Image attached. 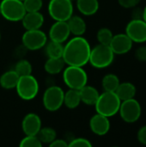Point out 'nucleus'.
Instances as JSON below:
<instances>
[{
    "label": "nucleus",
    "mask_w": 146,
    "mask_h": 147,
    "mask_svg": "<svg viewBox=\"0 0 146 147\" xmlns=\"http://www.w3.org/2000/svg\"><path fill=\"white\" fill-rule=\"evenodd\" d=\"M0 15H1V9H0Z\"/></svg>",
    "instance_id": "58836bf2"
},
{
    "label": "nucleus",
    "mask_w": 146,
    "mask_h": 147,
    "mask_svg": "<svg viewBox=\"0 0 146 147\" xmlns=\"http://www.w3.org/2000/svg\"><path fill=\"white\" fill-rule=\"evenodd\" d=\"M22 1H24V0H22Z\"/></svg>",
    "instance_id": "ea45409f"
},
{
    "label": "nucleus",
    "mask_w": 146,
    "mask_h": 147,
    "mask_svg": "<svg viewBox=\"0 0 146 147\" xmlns=\"http://www.w3.org/2000/svg\"><path fill=\"white\" fill-rule=\"evenodd\" d=\"M71 35V31L67 22L55 21L49 29L50 40H53L59 43L65 42Z\"/></svg>",
    "instance_id": "ddd939ff"
},
{
    "label": "nucleus",
    "mask_w": 146,
    "mask_h": 147,
    "mask_svg": "<svg viewBox=\"0 0 146 147\" xmlns=\"http://www.w3.org/2000/svg\"><path fill=\"white\" fill-rule=\"evenodd\" d=\"M113 36H114V34H113L112 31L108 28H100L96 34L98 42L100 44H103V45H109L113 39Z\"/></svg>",
    "instance_id": "cd10ccee"
},
{
    "label": "nucleus",
    "mask_w": 146,
    "mask_h": 147,
    "mask_svg": "<svg viewBox=\"0 0 146 147\" xmlns=\"http://www.w3.org/2000/svg\"><path fill=\"white\" fill-rule=\"evenodd\" d=\"M81 102H81L79 90H73V89H69L66 92H65V95H64V105L66 108H68L70 109H77Z\"/></svg>",
    "instance_id": "5701e85b"
},
{
    "label": "nucleus",
    "mask_w": 146,
    "mask_h": 147,
    "mask_svg": "<svg viewBox=\"0 0 146 147\" xmlns=\"http://www.w3.org/2000/svg\"><path fill=\"white\" fill-rule=\"evenodd\" d=\"M23 4L27 12H34L40 10L43 2L42 0H24Z\"/></svg>",
    "instance_id": "c756f323"
},
{
    "label": "nucleus",
    "mask_w": 146,
    "mask_h": 147,
    "mask_svg": "<svg viewBox=\"0 0 146 147\" xmlns=\"http://www.w3.org/2000/svg\"><path fill=\"white\" fill-rule=\"evenodd\" d=\"M132 19H143V9L134 7L132 12Z\"/></svg>",
    "instance_id": "c9c22d12"
},
{
    "label": "nucleus",
    "mask_w": 146,
    "mask_h": 147,
    "mask_svg": "<svg viewBox=\"0 0 146 147\" xmlns=\"http://www.w3.org/2000/svg\"><path fill=\"white\" fill-rule=\"evenodd\" d=\"M135 58L141 62L146 61V46L139 47L135 52Z\"/></svg>",
    "instance_id": "473e14b6"
},
{
    "label": "nucleus",
    "mask_w": 146,
    "mask_h": 147,
    "mask_svg": "<svg viewBox=\"0 0 146 147\" xmlns=\"http://www.w3.org/2000/svg\"><path fill=\"white\" fill-rule=\"evenodd\" d=\"M19 78V75L15 71V70L5 71L0 77V86L5 90L15 89L18 83Z\"/></svg>",
    "instance_id": "412c9836"
},
{
    "label": "nucleus",
    "mask_w": 146,
    "mask_h": 147,
    "mask_svg": "<svg viewBox=\"0 0 146 147\" xmlns=\"http://www.w3.org/2000/svg\"><path fill=\"white\" fill-rule=\"evenodd\" d=\"M22 42L26 49L36 51L46 46L47 36L42 30H40V28L26 30L22 36Z\"/></svg>",
    "instance_id": "1a4fd4ad"
},
{
    "label": "nucleus",
    "mask_w": 146,
    "mask_h": 147,
    "mask_svg": "<svg viewBox=\"0 0 146 147\" xmlns=\"http://www.w3.org/2000/svg\"><path fill=\"white\" fill-rule=\"evenodd\" d=\"M37 137L40 140L42 144H50L52 143L56 138H57V133L56 131L49 127H41L40 132L37 134Z\"/></svg>",
    "instance_id": "a878e982"
},
{
    "label": "nucleus",
    "mask_w": 146,
    "mask_h": 147,
    "mask_svg": "<svg viewBox=\"0 0 146 147\" xmlns=\"http://www.w3.org/2000/svg\"><path fill=\"white\" fill-rule=\"evenodd\" d=\"M68 146L71 147H91L92 144L90 141L84 138H76L68 143Z\"/></svg>",
    "instance_id": "7c9ffc66"
},
{
    "label": "nucleus",
    "mask_w": 146,
    "mask_h": 147,
    "mask_svg": "<svg viewBox=\"0 0 146 147\" xmlns=\"http://www.w3.org/2000/svg\"><path fill=\"white\" fill-rule=\"evenodd\" d=\"M63 80L69 89L79 90L87 84L88 75L83 66L67 65L63 71Z\"/></svg>",
    "instance_id": "20e7f679"
},
{
    "label": "nucleus",
    "mask_w": 146,
    "mask_h": 147,
    "mask_svg": "<svg viewBox=\"0 0 146 147\" xmlns=\"http://www.w3.org/2000/svg\"><path fill=\"white\" fill-rule=\"evenodd\" d=\"M46 53L48 58H62L64 52L63 43L50 40L46 44Z\"/></svg>",
    "instance_id": "b1692460"
},
{
    "label": "nucleus",
    "mask_w": 146,
    "mask_h": 147,
    "mask_svg": "<svg viewBox=\"0 0 146 147\" xmlns=\"http://www.w3.org/2000/svg\"><path fill=\"white\" fill-rule=\"evenodd\" d=\"M14 70L19 75V77H22V76H27L32 74L33 67L28 60L21 59L15 64Z\"/></svg>",
    "instance_id": "bb28decb"
},
{
    "label": "nucleus",
    "mask_w": 146,
    "mask_h": 147,
    "mask_svg": "<svg viewBox=\"0 0 146 147\" xmlns=\"http://www.w3.org/2000/svg\"><path fill=\"white\" fill-rule=\"evenodd\" d=\"M138 140L140 144L146 146V125L142 127L138 132Z\"/></svg>",
    "instance_id": "72a5a7b5"
},
{
    "label": "nucleus",
    "mask_w": 146,
    "mask_h": 147,
    "mask_svg": "<svg viewBox=\"0 0 146 147\" xmlns=\"http://www.w3.org/2000/svg\"><path fill=\"white\" fill-rule=\"evenodd\" d=\"M126 34L133 42H145L146 22L143 19H132L126 27Z\"/></svg>",
    "instance_id": "9b49d317"
},
{
    "label": "nucleus",
    "mask_w": 146,
    "mask_h": 147,
    "mask_svg": "<svg viewBox=\"0 0 146 147\" xmlns=\"http://www.w3.org/2000/svg\"><path fill=\"white\" fill-rule=\"evenodd\" d=\"M71 34H74L75 36H83V34L86 32V22L79 16H71V18L67 21Z\"/></svg>",
    "instance_id": "a211bd4d"
},
{
    "label": "nucleus",
    "mask_w": 146,
    "mask_h": 147,
    "mask_svg": "<svg viewBox=\"0 0 146 147\" xmlns=\"http://www.w3.org/2000/svg\"><path fill=\"white\" fill-rule=\"evenodd\" d=\"M41 127V120L34 113L26 115L22 121V129L25 135H37Z\"/></svg>",
    "instance_id": "2eb2a0df"
},
{
    "label": "nucleus",
    "mask_w": 146,
    "mask_h": 147,
    "mask_svg": "<svg viewBox=\"0 0 146 147\" xmlns=\"http://www.w3.org/2000/svg\"><path fill=\"white\" fill-rule=\"evenodd\" d=\"M110 121L108 117L96 113L89 120L90 130L98 136L106 135L110 130Z\"/></svg>",
    "instance_id": "4468645a"
},
{
    "label": "nucleus",
    "mask_w": 146,
    "mask_h": 147,
    "mask_svg": "<svg viewBox=\"0 0 146 147\" xmlns=\"http://www.w3.org/2000/svg\"><path fill=\"white\" fill-rule=\"evenodd\" d=\"M1 16L9 22H20L26 14L22 0H2L0 3Z\"/></svg>",
    "instance_id": "423d86ee"
},
{
    "label": "nucleus",
    "mask_w": 146,
    "mask_h": 147,
    "mask_svg": "<svg viewBox=\"0 0 146 147\" xmlns=\"http://www.w3.org/2000/svg\"><path fill=\"white\" fill-rule=\"evenodd\" d=\"M15 89L16 90L18 96L22 100L31 101L37 96L40 86L37 79L30 74L20 77Z\"/></svg>",
    "instance_id": "39448f33"
},
{
    "label": "nucleus",
    "mask_w": 146,
    "mask_h": 147,
    "mask_svg": "<svg viewBox=\"0 0 146 147\" xmlns=\"http://www.w3.org/2000/svg\"><path fill=\"white\" fill-rule=\"evenodd\" d=\"M121 119L127 123L136 122L141 116L142 109L138 100L132 98L122 101L119 109Z\"/></svg>",
    "instance_id": "9d476101"
},
{
    "label": "nucleus",
    "mask_w": 146,
    "mask_h": 147,
    "mask_svg": "<svg viewBox=\"0 0 146 147\" xmlns=\"http://www.w3.org/2000/svg\"><path fill=\"white\" fill-rule=\"evenodd\" d=\"M42 143L37 137V135H25L21 140L19 146L21 147H41Z\"/></svg>",
    "instance_id": "c85d7f7f"
},
{
    "label": "nucleus",
    "mask_w": 146,
    "mask_h": 147,
    "mask_svg": "<svg viewBox=\"0 0 146 147\" xmlns=\"http://www.w3.org/2000/svg\"><path fill=\"white\" fill-rule=\"evenodd\" d=\"M78 11L83 16H93L99 9L98 0H77Z\"/></svg>",
    "instance_id": "aec40b11"
},
{
    "label": "nucleus",
    "mask_w": 146,
    "mask_h": 147,
    "mask_svg": "<svg viewBox=\"0 0 146 147\" xmlns=\"http://www.w3.org/2000/svg\"><path fill=\"white\" fill-rule=\"evenodd\" d=\"M49 146L51 147H67L68 146V143L65 140L56 138L52 143L49 144Z\"/></svg>",
    "instance_id": "f704fd0d"
},
{
    "label": "nucleus",
    "mask_w": 146,
    "mask_h": 147,
    "mask_svg": "<svg viewBox=\"0 0 146 147\" xmlns=\"http://www.w3.org/2000/svg\"><path fill=\"white\" fill-rule=\"evenodd\" d=\"M81 102L86 105L94 106L100 96L99 91L93 86L86 84L81 90H79Z\"/></svg>",
    "instance_id": "f3484780"
},
{
    "label": "nucleus",
    "mask_w": 146,
    "mask_h": 147,
    "mask_svg": "<svg viewBox=\"0 0 146 147\" xmlns=\"http://www.w3.org/2000/svg\"><path fill=\"white\" fill-rule=\"evenodd\" d=\"M48 13L54 21L67 22L73 15L72 0H50Z\"/></svg>",
    "instance_id": "0eeeda50"
},
{
    "label": "nucleus",
    "mask_w": 146,
    "mask_h": 147,
    "mask_svg": "<svg viewBox=\"0 0 146 147\" xmlns=\"http://www.w3.org/2000/svg\"><path fill=\"white\" fill-rule=\"evenodd\" d=\"M133 41L130 37L125 34H118L113 36V39L109 44L112 51L114 54L121 55L127 53L133 48Z\"/></svg>",
    "instance_id": "f8f14e48"
},
{
    "label": "nucleus",
    "mask_w": 146,
    "mask_h": 147,
    "mask_svg": "<svg viewBox=\"0 0 146 147\" xmlns=\"http://www.w3.org/2000/svg\"><path fill=\"white\" fill-rule=\"evenodd\" d=\"M120 84L119 78L115 74H107L103 77L102 80V85L104 91H114Z\"/></svg>",
    "instance_id": "393cba45"
},
{
    "label": "nucleus",
    "mask_w": 146,
    "mask_h": 147,
    "mask_svg": "<svg viewBox=\"0 0 146 147\" xmlns=\"http://www.w3.org/2000/svg\"><path fill=\"white\" fill-rule=\"evenodd\" d=\"M141 0H118L119 4L126 9H133L136 7Z\"/></svg>",
    "instance_id": "2f4dec72"
},
{
    "label": "nucleus",
    "mask_w": 146,
    "mask_h": 147,
    "mask_svg": "<svg viewBox=\"0 0 146 147\" xmlns=\"http://www.w3.org/2000/svg\"><path fill=\"white\" fill-rule=\"evenodd\" d=\"M90 51V45L84 37L75 36L64 46L62 58L67 65L84 66L89 63Z\"/></svg>",
    "instance_id": "f257e3e1"
},
{
    "label": "nucleus",
    "mask_w": 146,
    "mask_h": 147,
    "mask_svg": "<svg viewBox=\"0 0 146 147\" xmlns=\"http://www.w3.org/2000/svg\"><path fill=\"white\" fill-rule=\"evenodd\" d=\"M143 20L146 22V6L143 9Z\"/></svg>",
    "instance_id": "e433bc0d"
},
{
    "label": "nucleus",
    "mask_w": 146,
    "mask_h": 147,
    "mask_svg": "<svg viewBox=\"0 0 146 147\" xmlns=\"http://www.w3.org/2000/svg\"><path fill=\"white\" fill-rule=\"evenodd\" d=\"M0 40H1V32H0Z\"/></svg>",
    "instance_id": "4c0bfd02"
},
{
    "label": "nucleus",
    "mask_w": 146,
    "mask_h": 147,
    "mask_svg": "<svg viewBox=\"0 0 146 147\" xmlns=\"http://www.w3.org/2000/svg\"><path fill=\"white\" fill-rule=\"evenodd\" d=\"M121 101L114 91H104L100 94L96 104V111L107 117H112L119 113Z\"/></svg>",
    "instance_id": "f03ea898"
},
{
    "label": "nucleus",
    "mask_w": 146,
    "mask_h": 147,
    "mask_svg": "<svg viewBox=\"0 0 146 147\" xmlns=\"http://www.w3.org/2000/svg\"><path fill=\"white\" fill-rule=\"evenodd\" d=\"M64 95L65 91L61 87L57 85L48 87L43 94L42 102L44 108L50 112L59 110L64 105Z\"/></svg>",
    "instance_id": "6e6552de"
},
{
    "label": "nucleus",
    "mask_w": 146,
    "mask_h": 147,
    "mask_svg": "<svg viewBox=\"0 0 146 147\" xmlns=\"http://www.w3.org/2000/svg\"><path fill=\"white\" fill-rule=\"evenodd\" d=\"M136 92H137V89L135 85L130 82L120 83L115 90L116 95L118 96V97L120 99L121 102L134 98Z\"/></svg>",
    "instance_id": "6ab92c4d"
},
{
    "label": "nucleus",
    "mask_w": 146,
    "mask_h": 147,
    "mask_svg": "<svg viewBox=\"0 0 146 147\" xmlns=\"http://www.w3.org/2000/svg\"><path fill=\"white\" fill-rule=\"evenodd\" d=\"M44 21V16L40 11L26 12L22 19V23L26 30H33L40 29L43 26Z\"/></svg>",
    "instance_id": "dca6fc26"
},
{
    "label": "nucleus",
    "mask_w": 146,
    "mask_h": 147,
    "mask_svg": "<svg viewBox=\"0 0 146 147\" xmlns=\"http://www.w3.org/2000/svg\"><path fill=\"white\" fill-rule=\"evenodd\" d=\"M65 63L63 58H48L44 65L45 71L51 75L60 73L65 69Z\"/></svg>",
    "instance_id": "4be33fe9"
},
{
    "label": "nucleus",
    "mask_w": 146,
    "mask_h": 147,
    "mask_svg": "<svg viewBox=\"0 0 146 147\" xmlns=\"http://www.w3.org/2000/svg\"><path fill=\"white\" fill-rule=\"evenodd\" d=\"M114 59V53L109 45L98 44L94 48H91L89 63L97 69L108 67Z\"/></svg>",
    "instance_id": "7ed1b4c3"
}]
</instances>
